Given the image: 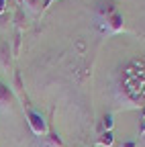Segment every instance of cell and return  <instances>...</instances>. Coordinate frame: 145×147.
I'll return each instance as SVG.
<instances>
[{
    "instance_id": "5b68a950",
    "label": "cell",
    "mask_w": 145,
    "mask_h": 147,
    "mask_svg": "<svg viewBox=\"0 0 145 147\" xmlns=\"http://www.w3.org/2000/svg\"><path fill=\"white\" fill-rule=\"evenodd\" d=\"M106 27L111 29L113 33H119V31H123V14L117 10V12H113L111 16L106 18Z\"/></svg>"
},
{
    "instance_id": "3957f363",
    "label": "cell",
    "mask_w": 145,
    "mask_h": 147,
    "mask_svg": "<svg viewBox=\"0 0 145 147\" xmlns=\"http://www.w3.org/2000/svg\"><path fill=\"white\" fill-rule=\"evenodd\" d=\"M12 86H14V94L21 98L23 106L29 108V102H27V96H25V86H23V78H21V71L14 69L12 71Z\"/></svg>"
},
{
    "instance_id": "9c48e42d",
    "label": "cell",
    "mask_w": 145,
    "mask_h": 147,
    "mask_svg": "<svg viewBox=\"0 0 145 147\" xmlns=\"http://www.w3.org/2000/svg\"><path fill=\"white\" fill-rule=\"evenodd\" d=\"M45 139H47V141H49L53 147H65V145H63V141H61V137H59L57 133H53V131H49Z\"/></svg>"
},
{
    "instance_id": "6da1fadb",
    "label": "cell",
    "mask_w": 145,
    "mask_h": 147,
    "mask_svg": "<svg viewBox=\"0 0 145 147\" xmlns=\"http://www.w3.org/2000/svg\"><path fill=\"white\" fill-rule=\"evenodd\" d=\"M27 123H29V127H31L33 135H37V137H45V135L49 133L47 121L43 119L41 113H37V110H33V108H27Z\"/></svg>"
},
{
    "instance_id": "8fae6325",
    "label": "cell",
    "mask_w": 145,
    "mask_h": 147,
    "mask_svg": "<svg viewBox=\"0 0 145 147\" xmlns=\"http://www.w3.org/2000/svg\"><path fill=\"white\" fill-rule=\"evenodd\" d=\"M6 12V0H0V16Z\"/></svg>"
},
{
    "instance_id": "277c9868",
    "label": "cell",
    "mask_w": 145,
    "mask_h": 147,
    "mask_svg": "<svg viewBox=\"0 0 145 147\" xmlns=\"http://www.w3.org/2000/svg\"><path fill=\"white\" fill-rule=\"evenodd\" d=\"M0 63H2V67L8 74V69L12 67V49H10V43L8 41L0 43Z\"/></svg>"
},
{
    "instance_id": "52a82bcc",
    "label": "cell",
    "mask_w": 145,
    "mask_h": 147,
    "mask_svg": "<svg viewBox=\"0 0 145 147\" xmlns=\"http://www.w3.org/2000/svg\"><path fill=\"white\" fill-rule=\"evenodd\" d=\"M21 41H23V31H14V37H12V57H19L21 53Z\"/></svg>"
},
{
    "instance_id": "8992f818",
    "label": "cell",
    "mask_w": 145,
    "mask_h": 147,
    "mask_svg": "<svg viewBox=\"0 0 145 147\" xmlns=\"http://www.w3.org/2000/svg\"><path fill=\"white\" fill-rule=\"evenodd\" d=\"M19 2V8L35 14V12H39V0H16Z\"/></svg>"
},
{
    "instance_id": "30bf717a",
    "label": "cell",
    "mask_w": 145,
    "mask_h": 147,
    "mask_svg": "<svg viewBox=\"0 0 145 147\" xmlns=\"http://www.w3.org/2000/svg\"><path fill=\"white\" fill-rule=\"evenodd\" d=\"M102 127H104V131H113V115H106L102 119Z\"/></svg>"
},
{
    "instance_id": "7c38bea8",
    "label": "cell",
    "mask_w": 145,
    "mask_h": 147,
    "mask_svg": "<svg viewBox=\"0 0 145 147\" xmlns=\"http://www.w3.org/2000/svg\"><path fill=\"white\" fill-rule=\"evenodd\" d=\"M53 2H55V0H45V2H43V10H47V8H49Z\"/></svg>"
},
{
    "instance_id": "7a4b0ae2",
    "label": "cell",
    "mask_w": 145,
    "mask_h": 147,
    "mask_svg": "<svg viewBox=\"0 0 145 147\" xmlns=\"http://www.w3.org/2000/svg\"><path fill=\"white\" fill-rule=\"evenodd\" d=\"M12 98H14L12 90L6 84L0 82V110H2V113H10L12 110Z\"/></svg>"
},
{
    "instance_id": "ba28073f",
    "label": "cell",
    "mask_w": 145,
    "mask_h": 147,
    "mask_svg": "<svg viewBox=\"0 0 145 147\" xmlns=\"http://www.w3.org/2000/svg\"><path fill=\"white\" fill-rule=\"evenodd\" d=\"M115 143V135H113V131H104L100 137H98V145H106V147H111Z\"/></svg>"
}]
</instances>
